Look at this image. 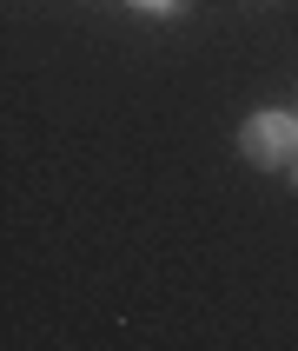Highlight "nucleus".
Segmentation results:
<instances>
[{"label": "nucleus", "instance_id": "2", "mask_svg": "<svg viewBox=\"0 0 298 351\" xmlns=\"http://www.w3.org/2000/svg\"><path fill=\"white\" fill-rule=\"evenodd\" d=\"M139 14H186V7H193V0H133Z\"/></svg>", "mask_w": 298, "mask_h": 351}, {"label": "nucleus", "instance_id": "1", "mask_svg": "<svg viewBox=\"0 0 298 351\" xmlns=\"http://www.w3.org/2000/svg\"><path fill=\"white\" fill-rule=\"evenodd\" d=\"M238 153L252 166H292L298 159V119L292 113H252L238 126Z\"/></svg>", "mask_w": 298, "mask_h": 351}]
</instances>
